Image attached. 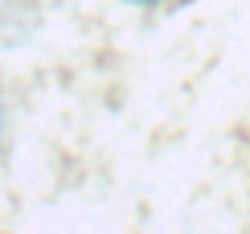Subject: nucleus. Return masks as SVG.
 <instances>
[{"label":"nucleus","instance_id":"obj_1","mask_svg":"<svg viewBox=\"0 0 250 234\" xmlns=\"http://www.w3.org/2000/svg\"><path fill=\"white\" fill-rule=\"evenodd\" d=\"M131 4H156V0H131Z\"/></svg>","mask_w":250,"mask_h":234}]
</instances>
